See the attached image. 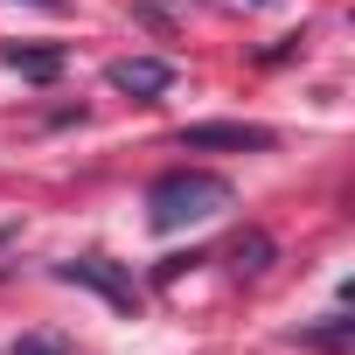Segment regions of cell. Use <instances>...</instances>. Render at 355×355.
<instances>
[{
    "label": "cell",
    "instance_id": "1",
    "mask_svg": "<svg viewBox=\"0 0 355 355\" xmlns=\"http://www.w3.org/2000/svg\"><path fill=\"white\" fill-rule=\"evenodd\" d=\"M230 202H237V196H230L223 174L182 167V174H160V182L146 189V223H153L160 237H182V230H196V223H216Z\"/></svg>",
    "mask_w": 355,
    "mask_h": 355
},
{
    "label": "cell",
    "instance_id": "2",
    "mask_svg": "<svg viewBox=\"0 0 355 355\" xmlns=\"http://www.w3.org/2000/svg\"><path fill=\"white\" fill-rule=\"evenodd\" d=\"M272 125H244V119H202V125H182V146L189 153H272Z\"/></svg>",
    "mask_w": 355,
    "mask_h": 355
},
{
    "label": "cell",
    "instance_id": "3",
    "mask_svg": "<svg viewBox=\"0 0 355 355\" xmlns=\"http://www.w3.org/2000/svg\"><path fill=\"white\" fill-rule=\"evenodd\" d=\"M56 279L105 293V300H112L119 313H139V286H132V272H119L112 258H63V265H56Z\"/></svg>",
    "mask_w": 355,
    "mask_h": 355
},
{
    "label": "cell",
    "instance_id": "4",
    "mask_svg": "<svg viewBox=\"0 0 355 355\" xmlns=\"http://www.w3.org/2000/svg\"><path fill=\"white\" fill-rule=\"evenodd\" d=\"M105 77H112V91H125V98H160V91L174 84V63H160V56H119Z\"/></svg>",
    "mask_w": 355,
    "mask_h": 355
},
{
    "label": "cell",
    "instance_id": "5",
    "mask_svg": "<svg viewBox=\"0 0 355 355\" xmlns=\"http://www.w3.org/2000/svg\"><path fill=\"white\" fill-rule=\"evenodd\" d=\"M8 70H21V77H35V84H49L56 70H63V49H8Z\"/></svg>",
    "mask_w": 355,
    "mask_h": 355
},
{
    "label": "cell",
    "instance_id": "6",
    "mask_svg": "<svg viewBox=\"0 0 355 355\" xmlns=\"http://www.w3.org/2000/svg\"><path fill=\"white\" fill-rule=\"evenodd\" d=\"M230 258H237V272H265V258H272V244H265V237L251 230V237H237V251H230Z\"/></svg>",
    "mask_w": 355,
    "mask_h": 355
},
{
    "label": "cell",
    "instance_id": "7",
    "mask_svg": "<svg viewBox=\"0 0 355 355\" xmlns=\"http://www.w3.org/2000/svg\"><path fill=\"white\" fill-rule=\"evenodd\" d=\"M8 355H70V341H63V334H21Z\"/></svg>",
    "mask_w": 355,
    "mask_h": 355
},
{
    "label": "cell",
    "instance_id": "8",
    "mask_svg": "<svg viewBox=\"0 0 355 355\" xmlns=\"http://www.w3.org/2000/svg\"><path fill=\"white\" fill-rule=\"evenodd\" d=\"M300 341H313V348H341V341H348V320H341V313H334V320H327V327H306V334H300Z\"/></svg>",
    "mask_w": 355,
    "mask_h": 355
},
{
    "label": "cell",
    "instance_id": "9",
    "mask_svg": "<svg viewBox=\"0 0 355 355\" xmlns=\"http://www.w3.org/2000/svg\"><path fill=\"white\" fill-rule=\"evenodd\" d=\"M8 244H15V223H0V251H8Z\"/></svg>",
    "mask_w": 355,
    "mask_h": 355
},
{
    "label": "cell",
    "instance_id": "10",
    "mask_svg": "<svg viewBox=\"0 0 355 355\" xmlns=\"http://www.w3.org/2000/svg\"><path fill=\"white\" fill-rule=\"evenodd\" d=\"M35 8H63V0H35Z\"/></svg>",
    "mask_w": 355,
    "mask_h": 355
}]
</instances>
